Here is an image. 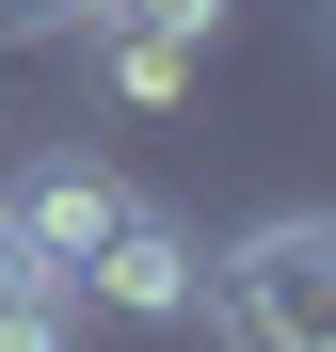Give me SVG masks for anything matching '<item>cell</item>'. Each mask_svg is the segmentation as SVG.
I'll use <instances>...</instances> for the list:
<instances>
[{"mask_svg": "<svg viewBox=\"0 0 336 352\" xmlns=\"http://www.w3.org/2000/svg\"><path fill=\"white\" fill-rule=\"evenodd\" d=\"M192 305L224 320V352H336V224L320 208H272L240 241H208Z\"/></svg>", "mask_w": 336, "mask_h": 352, "instance_id": "1", "label": "cell"}, {"mask_svg": "<svg viewBox=\"0 0 336 352\" xmlns=\"http://www.w3.org/2000/svg\"><path fill=\"white\" fill-rule=\"evenodd\" d=\"M192 288H208V241L160 192H128V208L96 224V256H80V305L96 320H192Z\"/></svg>", "mask_w": 336, "mask_h": 352, "instance_id": "2", "label": "cell"}, {"mask_svg": "<svg viewBox=\"0 0 336 352\" xmlns=\"http://www.w3.org/2000/svg\"><path fill=\"white\" fill-rule=\"evenodd\" d=\"M0 208H16V241H32L48 272L80 288V256H96V224L128 208V176H112L96 144H32V160H16V192H0Z\"/></svg>", "mask_w": 336, "mask_h": 352, "instance_id": "3", "label": "cell"}, {"mask_svg": "<svg viewBox=\"0 0 336 352\" xmlns=\"http://www.w3.org/2000/svg\"><path fill=\"white\" fill-rule=\"evenodd\" d=\"M0 352H80V288H0Z\"/></svg>", "mask_w": 336, "mask_h": 352, "instance_id": "4", "label": "cell"}, {"mask_svg": "<svg viewBox=\"0 0 336 352\" xmlns=\"http://www.w3.org/2000/svg\"><path fill=\"white\" fill-rule=\"evenodd\" d=\"M0 288H48V256L16 241V208H0Z\"/></svg>", "mask_w": 336, "mask_h": 352, "instance_id": "5", "label": "cell"}]
</instances>
